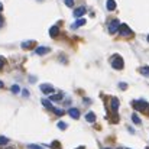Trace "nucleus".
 <instances>
[{"instance_id":"obj_30","label":"nucleus","mask_w":149,"mask_h":149,"mask_svg":"<svg viewBox=\"0 0 149 149\" xmlns=\"http://www.w3.org/2000/svg\"><path fill=\"white\" fill-rule=\"evenodd\" d=\"M1 10H3V4L0 3V12H1Z\"/></svg>"},{"instance_id":"obj_3","label":"nucleus","mask_w":149,"mask_h":149,"mask_svg":"<svg viewBox=\"0 0 149 149\" xmlns=\"http://www.w3.org/2000/svg\"><path fill=\"white\" fill-rule=\"evenodd\" d=\"M132 106H133V109H136L139 111H143L148 107V103L143 101V100H135V101H132Z\"/></svg>"},{"instance_id":"obj_2","label":"nucleus","mask_w":149,"mask_h":149,"mask_svg":"<svg viewBox=\"0 0 149 149\" xmlns=\"http://www.w3.org/2000/svg\"><path fill=\"white\" fill-rule=\"evenodd\" d=\"M122 36H132L133 35V32H132V29L126 25V23H123V25H120L119 26V31H117Z\"/></svg>"},{"instance_id":"obj_13","label":"nucleus","mask_w":149,"mask_h":149,"mask_svg":"<svg viewBox=\"0 0 149 149\" xmlns=\"http://www.w3.org/2000/svg\"><path fill=\"white\" fill-rule=\"evenodd\" d=\"M86 120H87V122H91V123H94V122H96V114H94L93 111L87 113V114H86Z\"/></svg>"},{"instance_id":"obj_25","label":"nucleus","mask_w":149,"mask_h":149,"mask_svg":"<svg viewBox=\"0 0 149 149\" xmlns=\"http://www.w3.org/2000/svg\"><path fill=\"white\" fill-rule=\"evenodd\" d=\"M119 87H120L122 90H126V88H127V84H126V83H120V84H119Z\"/></svg>"},{"instance_id":"obj_15","label":"nucleus","mask_w":149,"mask_h":149,"mask_svg":"<svg viewBox=\"0 0 149 149\" xmlns=\"http://www.w3.org/2000/svg\"><path fill=\"white\" fill-rule=\"evenodd\" d=\"M42 106H45L47 109H49V110H52L54 107H52V104H51V101L49 100H47V99H42Z\"/></svg>"},{"instance_id":"obj_33","label":"nucleus","mask_w":149,"mask_h":149,"mask_svg":"<svg viewBox=\"0 0 149 149\" xmlns=\"http://www.w3.org/2000/svg\"><path fill=\"white\" fill-rule=\"evenodd\" d=\"M6 149H13V148H6Z\"/></svg>"},{"instance_id":"obj_36","label":"nucleus","mask_w":149,"mask_h":149,"mask_svg":"<svg viewBox=\"0 0 149 149\" xmlns=\"http://www.w3.org/2000/svg\"><path fill=\"white\" fill-rule=\"evenodd\" d=\"M106 149H109V148H106Z\"/></svg>"},{"instance_id":"obj_4","label":"nucleus","mask_w":149,"mask_h":149,"mask_svg":"<svg viewBox=\"0 0 149 149\" xmlns=\"http://www.w3.org/2000/svg\"><path fill=\"white\" fill-rule=\"evenodd\" d=\"M119 26H120V23H119V20H111L110 23H109V32L113 35V33H116L117 31H119Z\"/></svg>"},{"instance_id":"obj_8","label":"nucleus","mask_w":149,"mask_h":149,"mask_svg":"<svg viewBox=\"0 0 149 149\" xmlns=\"http://www.w3.org/2000/svg\"><path fill=\"white\" fill-rule=\"evenodd\" d=\"M49 51L51 49L48 48V47H39V48H36V51H35V52H36L38 55H45V54H48Z\"/></svg>"},{"instance_id":"obj_34","label":"nucleus","mask_w":149,"mask_h":149,"mask_svg":"<svg viewBox=\"0 0 149 149\" xmlns=\"http://www.w3.org/2000/svg\"><path fill=\"white\" fill-rule=\"evenodd\" d=\"M148 42H149V35H148Z\"/></svg>"},{"instance_id":"obj_6","label":"nucleus","mask_w":149,"mask_h":149,"mask_svg":"<svg viewBox=\"0 0 149 149\" xmlns=\"http://www.w3.org/2000/svg\"><path fill=\"white\" fill-rule=\"evenodd\" d=\"M84 13H86V7H84V6H80L78 9H75V10H74V13H72V15H74V17H77V19H78V17H81Z\"/></svg>"},{"instance_id":"obj_7","label":"nucleus","mask_w":149,"mask_h":149,"mask_svg":"<svg viewBox=\"0 0 149 149\" xmlns=\"http://www.w3.org/2000/svg\"><path fill=\"white\" fill-rule=\"evenodd\" d=\"M68 114H70L72 119H78V117H80V111H78V109H75V107H71V109L68 110Z\"/></svg>"},{"instance_id":"obj_35","label":"nucleus","mask_w":149,"mask_h":149,"mask_svg":"<svg viewBox=\"0 0 149 149\" xmlns=\"http://www.w3.org/2000/svg\"><path fill=\"white\" fill-rule=\"evenodd\" d=\"M126 149H129V148H126Z\"/></svg>"},{"instance_id":"obj_19","label":"nucleus","mask_w":149,"mask_h":149,"mask_svg":"<svg viewBox=\"0 0 149 149\" xmlns=\"http://www.w3.org/2000/svg\"><path fill=\"white\" fill-rule=\"evenodd\" d=\"M52 111H54L56 116H62V114L65 113V111H64V110H61V109H52Z\"/></svg>"},{"instance_id":"obj_27","label":"nucleus","mask_w":149,"mask_h":149,"mask_svg":"<svg viewBox=\"0 0 149 149\" xmlns=\"http://www.w3.org/2000/svg\"><path fill=\"white\" fill-rule=\"evenodd\" d=\"M52 146H54V149H59V143H58V142H54Z\"/></svg>"},{"instance_id":"obj_18","label":"nucleus","mask_w":149,"mask_h":149,"mask_svg":"<svg viewBox=\"0 0 149 149\" xmlns=\"http://www.w3.org/2000/svg\"><path fill=\"white\" fill-rule=\"evenodd\" d=\"M9 143V139L6 138V136H0V146H3V145H7Z\"/></svg>"},{"instance_id":"obj_10","label":"nucleus","mask_w":149,"mask_h":149,"mask_svg":"<svg viewBox=\"0 0 149 149\" xmlns=\"http://www.w3.org/2000/svg\"><path fill=\"white\" fill-rule=\"evenodd\" d=\"M83 25H86V19L80 17V19H77V20H75V23L72 25V29H75V28H80V26H83Z\"/></svg>"},{"instance_id":"obj_21","label":"nucleus","mask_w":149,"mask_h":149,"mask_svg":"<svg viewBox=\"0 0 149 149\" xmlns=\"http://www.w3.org/2000/svg\"><path fill=\"white\" fill-rule=\"evenodd\" d=\"M10 90H12V93H19V91H20L19 86H16V84H15V86H12V88H10Z\"/></svg>"},{"instance_id":"obj_17","label":"nucleus","mask_w":149,"mask_h":149,"mask_svg":"<svg viewBox=\"0 0 149 149\" xmlns=\"http://www.w3.org/2000/svg\"><path fill=\"white\" fill-rule=\"evenodd\" d=\"M141 74L145 75V77H149V67H142L141 68Z\"/></svg>"},{"instance_id":"obj_9","label":"nucleus","mask_w":149,"mask_h":149,"mask_svg":"<svg viewBox=\"0 0 149 149\" xmlns=\"http://www.w3.org/2000/svg\"><path fill=\"white\" fill-rule=\"evenodd\" d=\"M110 106H111V110L116 113L117 109H119V100L116 99V97H113V99H111V103H110Z\"/></svg>"},{"instance_id":"obj_1","label":"nucleus","mask_w":149,"mask_h":149,"mask_svg":"<svg viewBox=\"0 0 149 149\" xmlns=\"http://www.w3.org/2000/svg\"><path fill=\"white\" fill-rule=\"evenodd\" d=\"M110 62H111V67H113L114 70H122V68H123V65H125V64H123V58H122L119 54L113 55Z\"/></svg>"},{"instance_id":"obj_23","label":"nucleus","mask_w":149,"mask_h":149,"mask_svg":"<svg viewBox=\"0 0 149 149\" xmlns=\"http://www.w3.org/2000/svg\"><path fill=\"white\" fill-rule=\"evenodd\" d=\"M64 3H65V6H68V7H72V6H74V0H64Z\"/></svg>"},{"instance_id":"obj_31","label":"nucleus","mask_w":149,"mask_h":149,"mask_svg":"<svg viewBox=\"0 0 149 149\" xmlns=\"http://www.w3.org/2000/svg\"><path fill=\"white\" fill-rule=\"evenodd\" d=\"M0 88H3V83L1 81H0Z\"/></svg>"},{"instance_id":"obj_22","label":"nucleus","mask_w":149,"mask_h":149,"mask_svg":"<svg viewBox=\"0 0 149 149\" xmlns=\"http://www.w3.org/2000/svg\"><path fill=\"white\" fill-rule=\"evenodd\" d=\"M58 127H59L61 130H65V129H67V125H65L64 122H58Z\"/></svg>"},{"instance_id":"obj_24","label":"nucleus","mask_w":149,"mask_h":149,"mask_svg":"<svg viewBox=\"0 0 149 149\" xmlns=\"http://www.w3.org/2000/svg\"><path fill=\"white\" fill-rule=\"evenodd\" d=\"M28 148H29V149H44V148H41L39 145H35V143H31Z\"/></svg>"},{"instance_id":"obj_20","label":"nucleus","mask_w":149,"mask_h":149,"mask_svg":"<svg viewBox=\"0 0 149 149\" xmlns=\"http://www.w3.org/2000/svg\"><path fill=\"white\" fill-rule=\"evenodd\" d=\"M62 99V94L59 93V94H54V96H51V100H54V101H58V100Z\"/></svg>"},{"instance_id":"obj_16","label":"nucleus","mask_w":149,"mask_h":149,"mask_svg":"<svg viewBox=\"0 0 149 149\" xmlns=\"http://www.w3.org/2000/svg\"><path fill=\"white\" fill-rule=\"evenodd\" d=\"M132 122H133L135 125H141V123H142V122H141V119L136 116V113H133V114H132Z\"/></svg>"},{"instance_id":"obj_12","label":"nucleus","mask_w":149,"mask_h":149,"mask_svg":"<svg viewBox=\"0 0 149 149\" xmlns=\"http://www.w3.org/2000/svg\"><path fill=\"white\" fill-rule=\"evenodd\" d=\"M33 45H35V41H26V42L22 44V48L23 49H31Z\"/></svg>"},{"instance_id":"obj_37","label":"nucleus","mask_w":149,"mask_h":149,"mask_svg":"<svg viewBox=\"0 0 149 149\" xmlns=\"http://www.w3.org/2000/svg\"><path fill=\"white\" fill-rule=\"evenodd\" d=\"M148 149H149V148H148Z\"/></svg>"},{"instance_id":"obj_29","label":"nucleus","mask_w":149,"mask_h":149,"mask_svg":"<svg viewBox=\"0 0 149 149\" xmlns=\"http://www.w3.org/2000/svg\"><path fill=\"white\" fill-rule=\"evenodd\" d=\"M1 25H3V17L0 16V26H1Z\"/></svg>"},{"instance_id":"obj_5","label":"nucleus","mask_w":149,"mask_h":149,"mask_svg":"<svg viewBox=\"0 0 149 149\" xmlns=\"http://www.w3.org/2000/svg\"><path fill=\"white\" fill-rule=\"evenodd\" d=\"M41 91L44 93V94H51V93H54V87L51 86V84H41Z\"/></svg>"},{"instance_id":"obj_28","label":"nucleus","mask_w":149,"mask_h":149,"mask_svg":"<svg viewBox=\"0 0 149 149\" xmlns=\"http://www.w3.org/2000/svg\"><path fill=\"white\" fill-rule=\"evenodd\" d=\"M22 93H23V96H25V97H28V96H29V93H28V90H23Z\"/></svg>"},{"instance_id":"obj_26","label":"nucleus","mask_w":149,"mask_h":149,"mask_svg":"<svg viewBox=\"0 0 149 149\" xmlns=\"http://www.w3.org/2000/svg\"><path fill=\"white\" fill-rule=\"evenodd\" d=\"M3 67H4V58H1V56H0V70H1Z\"/></svg>"},{"instance_id":"obj_14","label":"nucleus","mask_w":149,"mask_h":149,"mask_svg":"<svg viewBox=\"0 0 149 149\" xmlns=\"http://www.w3.org/2000/svg\"><path fill=\"white\" fill-rule=\"evenodd\" d=\"M106 6H107V10H114L116 9V1L114 0H107V3H106Z\"/></svg>"},{"instance_id":"obj_11","label":"nucleus","mask_w":149,"mask_h":149,"mask_svg":"<svg viewBox=\"0 0 149 149\" xmlns=\"http://www.w3.org/2000/svg\"><path fill=\"white\" fill-rule=\"evenodd\" d=\"M58 33H59V29H58V26H52L49 29V36L51 38H55V36H58Z\"/></svg>"},{"instance_id":"obj_32","label":"nucleus","mask_w":149,"mask_h":149,"mask_svg":"<svg viewBox=\"0 0 149 149\" xmlns=\"http://www.w3.org/2000/svg\"><path fill=\"white\" fill-rule=\"evenodd\" d=\"M78 149H84V148H83V146H80V148H78Z\"/></svg>"}]
</instances>
